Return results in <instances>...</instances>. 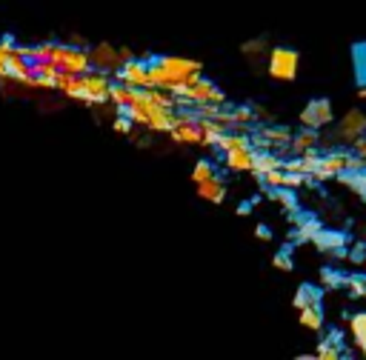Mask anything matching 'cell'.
<instances>
[{
  "mask_svg": "<svg viewBox=\"0 0 366 360\" xmlns=\"http://www.w3.org/2000/svg\"><path fill=\"white\" fill-rule=\"evenodd\" d=\"M197 77H203V63L200 60L174 57V54H163V57L149 60V89H160L172 97H177Z\"/></svg>",
  "mask_w": 366,
  "mask_h": 360,
  "instance_id": "6da1fadb",
  "label": "cell"
},
{
  "mask_svg": "<svg viewBox=\"0 0 366 360\" xmlns=\"http://www.w3.org/2000/svg\"><path fill=\"white\" fill-rule=\"evenodd\" d=\"M172 114L174 111H163L160 106H154L149 97H146V91H140L137 94V100L132 103V109L123 114L132 126H140V129H146V131H152V134H169V129H172Z\"/></svg>",
  "mask_w": 366,
  "mask_h": 360,
  "instance_id": "7a4b0ae2",
  "label": "cell"
},
{
  "mask_svg": "<svg viewBox=\"0 0 366 360\" xmlns=\"http://www.w3.org/2000/svg\"><path fill=\"white\" fill-rule=\"evenodd\" d=\"M203 106H226V94L217 83L197 77L177 94V111H192V109H203Z\"/></svg>",
  "mask_w": 366,
  "mask_h": 360,
  "instance_id": "3957f363",
  "label": "cell"
},
{
  "mask_svg": "<svg viewBox=\"0 0 366 360\" xmlns=\"http://www.w3.org/2000/svg\"><path fill=\"white\" fill-rule=\"evenodd\" d=\"M360 171H366V163L357 160L349 149H329V151H323L320 169L309 180H332L340 174H360Z\"/></svg>",
  "mask_w": 366,
  "mask_h": 360,
  "instance_id": "277c9868",
  "label": "cell"
},
{
  "mask_svg": "<svg viewBox=\"0 0 366 360\" xmlns=\"http://www.w3.org/2000/svg\"><path fill=\"white\" fill-rule=\"evenodd\" d=\"M300 71V54L292 46H272L266 57V74L277 83H292Z\"/></svg>",
  "mask_w": 366,
  "mask_h": 360,
  "instance_id": "5b68a950",
  "label": "cell"
},
{
  "mask_svg": "<svg viewBox=\"0 0 366 360\" xmlns=\"http://www.w3.org/2000/svg\"><path fill=\"white\" fill-rule=\"evenodd\" d=\"M335 140H332V149H343V146H355L363 134H366V111L352 106L343 117H337L335 129H332Z\"/></svg>",
  "mask_w": 366,
  "mask_h": 360,
  "instance_id": "8992f818",
  "label": "cell"
},
{
  "mask_svg": "<svg viewBox=\"0 0 366 360\" xmlns=\"http://www.w3.org/2000/svg\"><path fill=\"white\" fill-rule=\"evenodd\" d=\"M297 120H300V129H309V131H320V129L332 126V123H335L332 100H326V97H315V100H309V103L300 109Z\"/></svg>",
  "mask_w": 366,
  "mask_h": 360,
  "instance_id": "52a82bcc",
  "label": "cell"
},
{
  "mask_svg": "<svg viewBox=\"0 0 366 360\" xmlns=\"http://www.w3.org/2000/svg\"><path fill=\"white\" fill-rule=\"evenodd\" d=\"M169 140L177 143V146H200V149H203V137H200L194 111H174V114H172Z\"/></svg>",
  "mask_w": 366,
  "mask_h": 360,
  "instance_id": "ba28073f",
  "label": "cell"
},
{
  "mask_svg": "<svg viewBox=\"0 0 366 360\" xmlns=\"http://www.w3.org/2000/svg\"><path fill=\"white\" fill-rule=\"evenodd\" d=\"M289 140H292V129L289 126H280V123H266L260 126L257 137H254V151H272V154H280V151H289Z\"/></svg>",
  "mask_w": 366,
  "mask_h": 360,
  "instance_id": "9c48e42d",
  "label": "cell"
},
{
  "mask_svg": "<svg viewBox=\"0 0 366 360\" xmlns=\"http://www.w3.org/2000/svg\"><path fill=\"white\" fill-rule=\"evenodd\" d=\"M114 83L126 86V89H134V91H149V60H129L123 63L117 71H114Z\"/></svg>",
  "mask_w": 366,
  "mask_h": 360,
  "instance_id": "30bf717a",
  "label": "cell"
},
{
  "mask_svg": "<svg viewBox=\"0 0 366 360\" xmlns=\"http://www.w3.org/2000/svg\"><path fill=\"white\" fill-rule=\"evenodd\" d=\"M89 63H92V71H100V74H114L123 60H120V46H112V43H94L89 46Z\"/></svg>",
  "mask_w": 366,
  "mask_h": 360,
  "instance_id": "8fae6325",
  "label": "cell"
},
{
  "mask_svg": "<svg viewBox=\"0 0 366 360\" xmlns=\"http://www.w3.org/2000/svg\"><path fill=\"white\" fill-rule=\"evenodd\" d=\"M112 77L100 74V71H86L83 74V100L86 106H103L109 103V89H112Z\"/></svg>",
  "mask_w": 366,
  "mask_h": 360,
  "instance_id": "7c38bea8",
  "label": "cell"
},
{
  "mask_svg": "<svg viewBox=\"0 0 366 360\" xmlns=\"http://www.w3.org/2000/svg\"><path fill=\"white\" fill-rule=\"evenodd\" d=\"M320 146V131H309V129H300V131H292V140H289V154L292 157H300L312 149Z\"/></svg>",
  "mask_w": 366,
  "mask_h": 360,
  "instance_id": "4fadbf2b",
  "label": "cell"
},
{
  "mask_svg": "<svg viewBox=\"0 0 366 360\" xmlns=\"http://www.w3.org/2000/svg\"><path fill=\"white\" fill-rule=\"evenodd\" d=\"M194 191H197L200 200H206V203H212V206H220V203L226 200V194H229L220 174L212 177V180H206V183H200V186H194Z\"/></svg>",
  "mask_w": 366,
  "mask_h": 360,
  "instance_id": "5bb4252c",
  "label": "cell"
},
{
  "mask_svg": "<svg viewBox=\"0 0 366 360\" xmlns=\"http://www.w3.org/2000/svg\"><path fill=\"white\" fill-rule=\"evenodd\" d=\"M315 360H346L343 346H340V331H332V334H326V337L317 343Z\"/></svg>",
  "mask_w": 366,
  "mask_h": 360,
  "instance_id": "9a60e30c",
  "label": "cell"
},
{
  "mask_svg": "<svg viewBox=\"0 0 366 360\" xmlns=\"http://www.w3.org/2000/svg\"><path fill=\"white\" fill-rule=\"evenodd\" d=\"M254 163V149H240V151H229L223 154V166L234 174H249Z\"/></svg>",
  "mask_w": 366,
  "mask_h": 360,
  "instance_id": "2e32d148",
  "label": "cell"
},
{
  "mask_svg": "<svg viewBox=\"0 0 366 360\" xmlns=\"http://www.w3.org/2000/svg\"><path fill=\"white\" fill-rule=\"evenodd\" d=\"M272 171H283V157L272 154V151H254V163H252V174L266 177Z\"/></svg>",
  "mask_w": 366,
  "mask_h": 360,
  "instance_id": "e0dca14e",
  "label": "cell"
},
{
  "mask_svg": "<svg viewBox=\"0 0 366 360\" xmlns=\"http://www.w3.org/2000/svg\"><path fill=\"white\" fill-rule=\"evenodd\" d=\"M320 300H323V291L315 283H300L297 291H295V297H292V303H295L297 311H303L309 306H320Z\"/></svg>",
  "mask_w": 366,
  "mask_h": 360,
  "instance_id": "ac0fdd59",
  "label": "cell"
},
{
  "mask_svg": "<svg viewBox=\"0 0 366 360\" xmlns=\"http://www.w3.org/2000/svg\"><path fill=\"white\" fill-rule=\"evenodd\" d=\"M315 249H320V251H329V254H335V251H343L346 249V234H340V231H329V229H320L317 234H315Z\"/></svg>",
  "mask_w": 366,
  "mask_h": 360,
  "instance_id": "d6986e66",
  "label": "cell"
},
{
  "mask_svg": "<svg viewBox=\"0 0 366 360\" xmlns=\"http://www.w3.org/2000/svg\"><path fill=\"white\" fill-rule=\"evenodd\" d=\"M54 91L69 97V100H83V77H71V74H57L54 80Z\"/></svg>",
  "mask_w": 366,
  "mask_h": 360,
  "instance_id": "ffe728a7",
  "label": "cell"
},
{
  "mask_svg": "<svg viewBox=\"0 0 366 360\" xmlns=\"http://www.w3.org/2000/svg\"><path fill=\"white\" fill-rule=\"evenodd\" d=\"M137 94L140 91H134V89H126V86H120V83H112V89H109V103L117 109V111H129L132 109V103L137 100Z\"/></svg>",
  "mask_w": 366,
  "mask_h": 360,
  "instance_id": "44dd1931",
  "label": "cell"
},
{
  "mask_svg": "<svg viewBox=\"0 0 366 360\" xmlns=\"http://www.w3.org/2000/svg\"><path fill=\"white\" fill-rule=\"evenodd\" d=\"M214 149H220L223 154H229V151H240V149H252V137L246 134V131H226L220 140H217V146Z\"/></svg>",
  "mask_w": 366,
  "mask_h": 360,
  "instance_id": "7402d4cb",
  "label": "cell"
},
{
  "mask_svg": "<svg viewBox=\"0 0 366 360\" xmlns=\"http://www.w3.org/2000/svg\"><path fill=\"white\" fill-rule=\"evenodd\" d=\"M320 229H323V226H320L312 214H303V217H297V220H295V234H292V240H297V243L315 240V234H317Z\"/></svg>",
  "mask_w": 366,
  "mask_h": 360,
  "instance_id": "603a6c76",
  "label": "cell"
},
{
  "mask_svg": "<svg viewBox=\"0 0 366 360\" xmlns=\"http://www.w3.org/2000/svg\"><path fill=\"white\" fill-rule=\"evenodd\" d=\"M297 323L306 331H323V309L320 306H309V309L297 311Z\"/></svg>",
  "mask_w": 366,
  "mask_h": 360,
  "instance_id": "cb8c5ba5",
  "label": "cell"
},
{
  "mask_svg": "<svg viewBox=\"0 0 366 360\" xmlns=\"http://www.w3.org/2000/svg\"><path fill=\"white\" fill-rule=\"evenodd\" d=\"M349 334L360 351H366V311H355L349 317Z\"/></svg>",
  "mask_w": 366,
  "mask_h": 360,
  "instance_id": "d4e9b609",
  "label": "cell"
},
{
  "mask_svg": "<svg viewBox=\"0 0 366 360\" xmlns=\"http://www.w3.org/2000/svg\"><path fill=\"white\" fill-rule=\"evenodd\" d=\"M192 183L194 186H200V183H206V180H212V177H217V169H214V163L212 160H206V157H200V160H194V169H192Z\"/></svg>",
  "mask_w": 366,
  "mask_h": 360,
  "instance_id": "484cf974",
  "label": "cell"
},
{
  "mask_svg": "<svg viewBox=\"0 0 366 360\" xmlns=\"http://www.w3.org/2000/svg\"><path fill=\"white\" fill-rule=\"evenodd\" d=\"M343 289L357 300V297H366V271H352L343 277Z\"/></svg>",
  "mask_w": 366,
  "mask_h": 360,
  "instance_id": "4316f807",
  "label": "cell"
},
{
  "mask_svg": "<svg viewBox=\"0 0 366 360\" xmlns=\"http://www.w3.org/2000/svg\"><path fill=\"white\" fill-rule=\"evenodd\" d=\"M269 40L266 37H254V40H246L243 46H240V54L243 57H249V60H254V57H263V54H269Z\"/></svg>",
  "mask_w": 366,
  "mask_h": 360,
  "instance_id": "83f0119b",
  "label": "cell"
},
{
  "mask_svg": "<svg viewBox=\"0 0 366 360\" xmlns=\"http://www.w3.org/2000/svg\"><path fill=\"white\" fill-rule=\"evenodd\" d=\"M229 111H232V129H234V131H243V126H252V123H254L252 106H234V109H229Z\"/></svg>",
  "mask_w": 366,
  "mask_h": 360,
  "instance_id": "f1b7e54d",
  "label": "cell"
},
{
  "mask_svg": "<svg viewBox=\"0 0 366 360\" xmlns=\"http://www.w3.org/2000/svg\"><path fill=\"white\" fill-rule=\"evenodd\" d=\"M146 97H149L154 106H160L163 111H177V97H172V94L160 91V89H149V91H146Z\"/></svg>",
  "mask_w": 366,
  "mask_h": 360,
  "instance_id": "f546056e",
  "label": "cell"
},
{
  "mask_svg": "<svg viewBox=\"0 0 366 360\" xmlns=\"http://www.w3.org/2000/svg\"><path fill=\"white\" fill-rule=\"evenodd\" d=\"M29 66H31V74L40 77V80H51V83H54L57 74H60L57 66H54L51 60H37V63H29Z\"/></svg>",
  "mask_w": 366,
  "mask_h": 360,
  "instance_id": "4dcf8cb0",
  "label": "cell"
},
{
  "mask_svg": "<svg viewBox=\"0 0 366 360\" xmlns=\"http://www.w3.org/2000/svg\"><path fill=\"white\" fill-rule=\"evenodd\" d=\"M269 200H274L277 206H283V211H297V200L286 189H269Z\"/></svg>",
  "mask_w": 366,
  "mask_h": 360,
  "instance_id": "1f68e13d",
  "label": "cell"
},
{
  "mask_svg": "<svg viewBox=\"0 0 366 360\" xmlns=\"http://www.w3.org/2000/svg\"><path fill=\"white\" fill-rule=\"evenodd\" d=\"M335 180H340L343 186H349L355 194L366 197V174H363V171H360V174H340V177H335Z\"/></svg>",
  "mask_w": 366,
  "mask_h": 360,
  "instance_id": "d6a6232c",
  "label": "cell"
},
{
  "mask_svg": "<svg viewBox=\"0 0 366 360\" xmlns=\"http://www.w3.org/2000/svg\"><path fill=\"white\" fill-rule=\"evenodd\" d=\"M343 277H346V274H340V271H335V269H323V271H320V286H323V289H337V286H343Z\"/></svg>",
  "mask_w": 366,
  "mask_h": 360,
  "instance_id": "836d02e7",
  "label": "cell"
},
{
  "mask_svg": "<svg viewBox=\"0 0 366 360\" xmlns=\"http://www.w3.org/2000/svg\"><path fill=\"white\" fill-rule=\"evenodd\" d=\"M272 266H274L277 271H286V274L295 269V263H292L289 251H277V254H272Z\"/></svg>",
  "mask_w": 366,
  "mask_h": 360,
  "instance_id": "e575fe53",
  "label": "cell"
},
{
  "mask_svg": "<svg viewBox=\"0 0 366 360\" xmlns=\"http://www.w3.org/2000/svg\"><path fill=\"white\" fill-rule=\"evenodd\" d=\"M112 129H114V131H117V134H126V137H129V134H132V129H134V126H132V123H129V120H126V117H114V120H112Z\"/></svg>",
  "mask_w": 366,
  "mask_h": 360,
  "instance_id": "d590c367",
  "label": "cell"
},
{
  "mask_svg": "<svg viewBox=\"0 0 366 360\" xmlns=\"http://www.w3.org/2000/svg\"><path fill=\"white\" fill-rule=\"evenodd\" d=\"M252 111H254V123L257 120H274V114H272V109H266V106H252Z\"/></svg>",
  "mask_w": 366,
  "mask_h": 360,
  "instance_id": "8d00e7d4",
  "label": "cell"
},
{
  "mask_svg": "<svg viewBox=\"0 0 366 360\" xmlns=\"http://www.w3.org/2000/svg\"><path fill=\"white\" fill-rule=\"evenodd\" d=\"M349 151H352L357 160H363V163H366V134H363V137H360V140H357V143H355Z\"/></svg>",
  "mask_w": 366,
  "mask_h": 360,
  "instance_id": "74e56055",
  "label": "cell"
},
{
  "mask_svg": "<svg viewBox=\"0 0 366 360\" xmlns=\"http://www.w3.org/2000/svg\"><path fill=\"white\" fill-rule=\"evenodd\" d=\"M254 237H257V240H272L269 226H263V223H260V226H254Z\"/></svg>",
  "mask_w": 366,
  "mask_h": 360,
  "instance_id": "f35d334b",
  "label": "cell"
},
{
  "mask_svg": "<svg viewBox=\"0 0 366 360\" xmlns=\"http://www.w3.org/2000/svg\"><path fill=\"white\" fill-rule=\"evenodd\" d=\"M355 97H357V100H360V103H366V86H360V89H357V94H355Z\"/></svg>",
  "mask_w": 366,
  "mask_h": 360,
  "instance_id": "ab89813d",
  "label": "cell"
},
{
  "mask_svg": "<svg viewBox=\"0 0 366 360\" xmlns=\"http://www.w3.org/2000/svg\"><path fill=\"white\" fill-rule=\"evenodd\" d=\"M3 77H6V60L0 57V80H3Z\"/></svg>",
  "mask_w": 366,
  "mask_h": 360,
  "instance_id": "60d3db41",
  "label": "cell"
},
{
  "mask_svg": "<svg viewBox=\"0 0 366 360\" xmlns=\"http://www.w3.org/2000/svg\"><path fill=\"white\" fill-rule=\"evenodd\" d=\"M295 360H315V354H297Z\"/></svg>",
  "mask_w": 366,
  "mask_h": 360,
  "instance_id": "b9f144b4",
  "label": "cell"
},
{
  "mask_svg": "<svg viewBox=\"0 0 366 360\" xmlns=\"http://www.w3.org/2000/svg\"><path fill=\"white\" fill-rule=\"evenodd\" d=\"M363 357H366V351H363Z\"/></svg>",
  "mask_w": 366,
  "mask_h": 360,
  "instance_id": "7bdbcfd3",
  "label": "cell"
},
{
  "mask_svg": "<svg viewBox=\"0 0 366 360\" xmlns=\"http://www.w3.org/2000/svg\"><path fill=\"white\" fill-rule=\"evenodd\" d=\"M363 174H366V171H363Z\"/></svg>",
  "mask_w": 366,
  "mask_h": 360,
  "instance_id": "ee69618b",
  "label": "cell"
},
{
  "mask_svg": "<svg viewBox=\"0 0 366 360\" xmlns=\"http://www.w3.org/2000/svg\"><path fill=\"white\" fill-rule=\"evenodd\" d=\"M346 360H349V357H346Z\"/></svg>",
  "mask_w": 366,
  "mask_h": 360,
  "instance_id": "f6af8a7d",
  "label": "cell"
}]
</instances>
